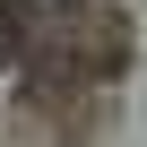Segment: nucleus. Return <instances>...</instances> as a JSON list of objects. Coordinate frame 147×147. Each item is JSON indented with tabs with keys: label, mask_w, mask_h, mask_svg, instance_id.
Returning a JSON list of instances; mask_svg holds the SVG:
<instances>
[{
	"label": "nucleus",
	"mask_w": 147,
	"mask_h": 147,
	"mask_svg": "<svg viewBox=\"0 0 147 147\" xmlns=\"http://www.w3.org/2000/svg\"><path fill=\"white\" fill-rule=\"evenodd\" d=\"M18 18H26L18 0H0V52H18Z\"/></svg>",
	"instance_id": "f257e3e1"
}]
</instances>
